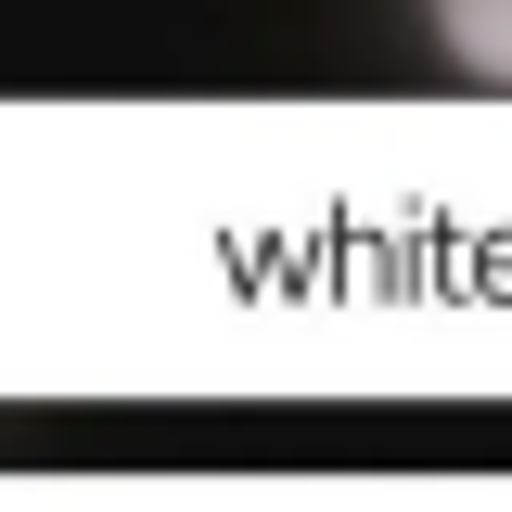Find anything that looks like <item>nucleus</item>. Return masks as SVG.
Listing matches in <instances>:
<instances>
[{"label":"nucleus","mask_w":512,"mask_h":512,"mask_svg":"<svg viewBox=\"0 0 512 512\" xmlns=\"http://www.w3.org/2000/svg\"><path fill=\"white\" fill-rule=\"evenodd\" d=\"M436 39L461 77H500L512 90V0H436Z\"/></svg>","instance_id":"1"}]
</instances>
